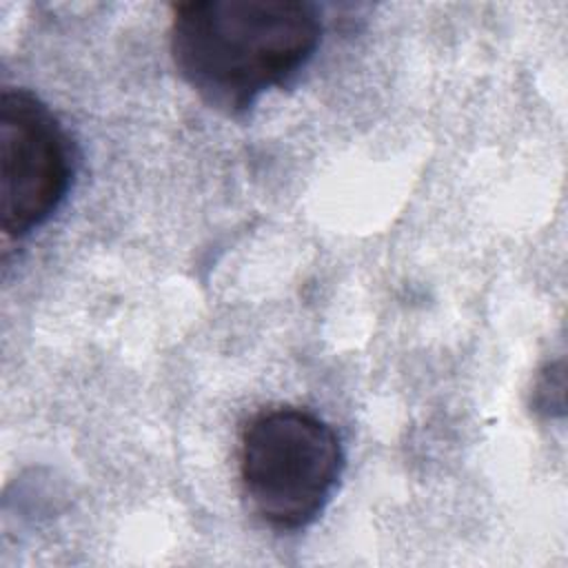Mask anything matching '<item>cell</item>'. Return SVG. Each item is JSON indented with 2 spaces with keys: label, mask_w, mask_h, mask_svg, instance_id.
Returning a JSON list of instances; mask_svg holds the SVG:
<instances>
[{
  "label": "cell",
  "mask_w": 568,
  "mask_h": 568,
  "mask_svg": "<svg viewBox=\"0 0 568 568\" xmlns=\"http://www.w3.org/2000/svg\"><path fill=\"white\" fill-rule=\"evenodd\" d=\"M73 180L69 135L27 89L0 95V231L22 240L62 204Z\"/></svg>",
  "instance_id": "3957f363"
},
{
  "label": "cell",
  "mask_w": 568,
  "mask_h": 568,
  "mask_svg": "<svg viewBox=\"0 0 568 568\" xmlns=\"http://www.w3.org/2000/svg\"><path fill=\"white\" fill-rule=\"evenodd\" d=\"M320 40L322 13L302 0H193L173 7L169 27L180 78L226 115L286 84Z\"/></svg>",
  "instance_id": "6da1fadb"
},
{
  "label": "cell",
  "mask_w": 568,
  "mask_h": 568,
  "mask_svg": "<svg viewBox=\"0 0 568 568\" xmlns=\"http://www.w3.org/2000/svg\"><path fill=\"white\" fill-rule=\"evenodd\" d=\"M242 495L275 530H300L328 504L344 468L337 433L315 413L277 406L255 413L240 435Z\"/></svg>",
  "instance_id": "7a4b0ae2"
}]
</instances>
